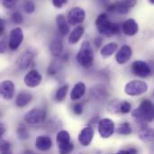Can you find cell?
<instances>
[{
	"label": "cell",
	"mask_w": 154,
	"mask_h": 154,
	"mask_svg": "<svg viewBox=\"0 0 154 154\" xmlns=\"http://www.w3.org/2000/svg\"><path fill=\"white\" fill-rule=\"evenodd\" d=\"M132 71L135 76L140 78H147L152 74V69L149 64L143 60H135L132 64Z\"/></svg>",
	"instance_id": "cell-8"
},
{
	"label": "cell",
	"mask_w": 154,
	"mask_h": 154,
	"mask_svg": "<svg viewBox=\"0 0 154 154\" xmlns=\"http://www.w3.org/2000/svg\"><path fill=\"white\" fill-rule=\"evenodd\" d=\"M132 55H133L132 48L128 45H123L117 51L116 60L119 64H125L131 59Z\"/></svg>",
	"instance_id": "cell-14"
},
{
	"label": "cell",
	"mask_w": 154,
	"mask_h": 154,
	"mask_svg": "<svg viewBox=\"0 0 154 154\" xmlns=\"http://www.w3.org/2000/svg\"><path fill=\"white\" fill-rule=\"evenodd\" d=\"M136 1L135 0H126V1H120V2H116L115 4H112L110 6H108V10L109 11H113L116 10V12L120 13V14H127L135 5H136Z\"/></svg>",
	"instance_id": "cell-10"
},
{
	"label": "cell",
	"mask_w": 154,
	"mask_h": 154,
	"mask_svg": "<svg viewBox=\"0 0 154 154\" xmlns=\"http://www.w3.org/2000/svg\"><path fill=\"white\" fill-rule=\"evenodd\" d=\"M139 26L136 21L133 18L127 19L124 22L122 25V31L127 36H134L138 32Z\"/></svg>",
	"instance_id": "cell-15"
},
{
	"label": "cell",
	"mask_w": 154,
	"mask_h": 154,
	"mask_svg": "<svg viewBox=\"0 0 154 154\" xmlns=\"http://www.w3.org/2000/svg\"><path fill=\"white\" fill-rule=\"evenodd\" d=\"M73 111L76 115L80 116L83 113V105L81 103H77L75 104V106H73Z\"/></svg>",
	"instance_id": "cell-33"
},
{
	"label": "cell",
	"mask_w": 154,
	"mask_h": 154,
	"mask_svg": "<svg viewBox=\"0 0 154 154\" xmlns=\"http://www.w3.org/2000/svg\"><path fill=\"white\" fill-rule=\"evenodd\" d=\"M73 150H74V144L72 143H69V144L60 148L59 152H60V154H70Z\"/></svg>",
	"instance_id": "cell-30"
},
{
	"label": "cell",
	"mask_w": 154,
	"mask_h": 154,
	"mask_svg": "<svg viewBox=\"0 0 154 154\" xmlns=\"http://www.w3.org/2000/svg\"><path fill=\"white\" fill-rule=\"evenodd\" d=\"M93 137H94V129L90 126H87L80 131L78 139L82 146L87 147L91 143Z\"/></svg>",
	"instance_id": "cell-13"
},
{
	"label": "cell",
	"mask_w": 154,
	"mask_h": 154,
	"mask_svg": "<svg viewBox=\"0 0 154 154\" xmlns=\"http://www.w3.org/2000/svg\"><path fill=\"white\" fill-rule=\"evenodd\" d=\"M85 92H86V85L83 82H78L74 86L73 89L71 90L70 99L73 101L79 100L85 95Z\"/></svg>",
	"instance_id": "cell-19"
},
{
	"label": "cell",
	"mask_w": 154,
	"mask_h": 154,
	"mask_svg": "<svg viewBox=\"0 0 154 154\" xmlns=\"http://www.w3.org/2000/svg\"><path fill=\"white\" fill-rule=\"evenodd\" d=\"M138 135L139 138L143 141V142H151L154 140V130L152 128L145 125H142V127L140 129V131L138 132Z\"/></svg>",
	"instance_id": "cell-18"
},
{
	"label": "cell",
	"mask_w": 154,
	"mask_h": 154,
	"mask_svg": "<svg viewBox=\"0 0 154 154\" xmlns=\"http://www.w3.org/2000/svg\"><path fill=\"white\" fill-rule=\"evenodd\" d=\"M84 31H85L84 27L80 26V25L77 26L75 29H73V31L71 32V33L69 34V43H70V44L78 43L84 33Z\"/></svg>",
	"instance_id": "cell-23"
},
{
	"label": "cell",
	"mask_w": 154,
	"mask_h": 154,
	"mask_svg": "<svg viewBox=\"0 0 154 154\" xmlns=\"http://www.w3.org/2000/svg\"><path fill=\"white\" fill-rule=\"evenodd\" d=\"M16 4V1L14 0H3L2 5L5 7V8H12L14 5Z\"/></svg>",
	"instance_id": "cell-35"
},
{
	"label": "cell",
	"mask_w": 154,
	"mask_h": 154,
	"mask_svg": "<svg viewBox=\"0 0 154 154\" xmlns=\"http://www.w3.org/2000/svg\"><path fill=\"white\" fill-rule=\"evenodd\" d=\"M86 17V12L83 8L76 6L71 8L69 13H68V22L71 24V25H77V24H80L81 23L84 22Z\"/></svg>",
	"instance_id": "cell-7"
},
{
	"label": "cell",
	"mask_w": 154,
	"mask_h": 154,
	"mask_svg": "<svg viewBox=\"0 0 154 154\" xmlns=\"http://www.w3.org/2000/svg\"><path fill=\"white\" fill-rule=\"evenodd\" d=\"M45 111L41 108H32L24 115V121L30 125H42L45 120Z\"/></svg>",
	"instance_id": "cell-5"
},
{
	"label": "cell",
	"mask_w": 154,
	"mask_h": 154,
	"mask_svg": "<svg viewBox=\"0 0 154 154\" xmlns=\"http://www.w3.org/2000/svg\"><path fill=\"white\" fill-rule=\"evenodd\" d=\"M56 143H57V145H58V148H61L67 144H69L70 143V135L69 134L65 131V130H62L60 132H59L57 134V136H56Z\"/></svg>",
	"instance_id": "cell-21"
},
{
	"label": "cell",
	"mask_w": 154,
	"mask_h": 154,
	"mask_svg": "<svg viewBox=\"0 0 154 154\" xmlns=\"http://www.w3.org/2000/svg\"><path fill=\"white\" fill-rule=\"evenodd\" d=\"M96 26L99 33L110 36L119 32V24L113 23L107 17L106 14H101L96 20Z\"/></svg>",
	"instance_id": "cell-2"
},
{
	"label": "cell",
	"mask_w": 154,
	"mask_h": 154,
	"mask_svg": "<svg viewBox=\"0 0 154 154\" xmlns=\"http://www.w3.org/2000/svg\"><path fill=\"white\" fill-rule=\"evenodd\" d=\"M50 50L53 56H55V57L60 56L63 50V44H62L61 39L55 38L50 44Z\"/></svg>",
	"instance_id": "cell-24"
},
{
	"label": "cell",
	"mask_w": 154,
	"mask_h": 154,
	"mask_svg": "<svg viewBox=\"0 0 154 154\" xmlns=\"http://www.w3.org/2000/svg\"><path fill=\"white\" fill-rule=\"evenodd\" d=\"M5 43L4 41H1V42H0V51L3 53V52H5Z\"/></svg>",
	"instance_id": "cell-39"
},
{
	"label": "cell",
	"mask_w": 154,
	"mask_h": 154,
	"mask_svg": "<svg viewBox=\"0 0 154 154\" xmlns=\"http://www.w3.org/2000/svg\"><path fill=\"white\" fill-rule=\"evenodd\" d=\"M35 146L41 152L49 151L52 146V141L49 136L40 135L35 140Z\"/></svg>",
	"instance_id": "cell-16"
},
{
	"label": "cell",
	"mask_w": 154,
	"mask_h": 154,
	"mask_svg": "<svg viewBox=\"0 0 154 154\" xmlns=\"http://www.w3.org/2000/svg\"><path fill=\"white\" fill-rule=\"evenodd\" d=\"M24 154H34L33 153V152H31V151H27V152H25V153Z\"/></svg>",
	"instance_id": "cell-43"
},
{
	"label": "cell",
	"mask_w": 154,
	"mask_h": 154,
	"mask_svg": "<svg viewBox=\"0 0 154 154\" xmlns=\"http://www.w3.org/2000/svg\"><path fill=\"white\" fill-rule=\"evenodd\" d=\"M117 48H118V44H117L116 42H109V43L106 44V45L101 49L100 53H101V55H102L104 58H107V57L111 56L112 54H114V53L116 51Z\"/></svg>",
	"instance_id": "cell-25"
},
{
	"label": "cell",
	"mask_w": 154,
	"mask_h": 154,
	"mask_svg": "<svg viewBox=\"0 0 154 154\" xmlns=\"http://www.w3.org/2000/svg\"><path fill=\"white\" fill-rule=\"evenodd\" d=\"M68 3L67 0H52V5L60 9L64 5H66Z\"/></svg>",
	"instance_id": "cell-34"
},
{
	"label": "cell",
	"mask_w": 154,
	"mask_h": 154,
	"mask_svg": "<svg viewBox=\"0 0 154 154\" xmlns=\"http://www.w3.org/2000/svg\"><path fill=\"white\" fill-rule=\"evenodd\" d=\"M94 42H95V45L98 48V47H100V46L102 45V43H103V39H102L101 37H97V38L94 40Z\"/></svg>",
	"instance_id": "cell-37"
},
{
	"label": "cell",
	"mask_w": 154,
	"mask_h": 154,
	"mask_svg": "<svg viewBox=\"0 0 154 154\" xmlns=\"http://www.w3.org/2000/svg\"><path fill=\"white\" fill-rule=\"evenodd\" d=\"M33 58H34V54H33L32 51H24V52L19 57V59H18V66H19V68H20L21 69H27V68L31 65V63H32Z\"/></svg>",
	"instance_id": "cell-17"
},
{
	"label": "cell",
	"mask_w": 154,
	"mask_h": 154,
	"mask_svg": "<svg viewBox=\"0 0 154 154\" xmlns=\"http://www.w3.org/2000/svg\"><path fill=\"white\" fill-rule=\"evenodd\" d=\"M5 132V126H4V125L1 124V125H0V137H2V136L4 135Z\"/></svg>",
	"instance_id": "cell-40"
},
{
	"label": "cell",
	"mask_w": 154,
	"mask_h": 154,
	"mask_svg": "<svg viewBox=\"0 0 154 154\" xmlns=\"http://www.w3.org/2000/svg\"><path fill=\"white\" fill-rule=\"evenodd\" d=\"M149 3H150V4H152V5H154V0H149Z\"/></svg>",
	"instance_id": "cell-45"
},
{
	"label": "cell",
	"mask_w": 154,
	"mask_h": 154,
	"mask_svg": "<svg viewBox=\"0 0 154 154\" xmlns=\"http://www.w3.org/2000/svg\"><path fill=\"white\" fill-rule=\"evenodd\" d=\"M116 154H130V152H129L128 150H121V151H119L118 152H116Z\"/></svg>",
	"instance_id": "cell-41"
},
{
	"label": "cell",
	"mask_w": 154,
	"mask_h": 154,
	"mask_svg": "<svg viewBox=\"0 0 154 154\" xmlns=\"http://www.w3.org/2000/svg\"><path fill=\"white\" fill-rule=\"evenodd\" d=\"M10 149V143H7L6 141H2L1 142V152H8Z\"/></svg>",
	"instance_id": "cell-36"
},
{
	"label": "cell",
	"mask_w": 154,
	"mask_h": 154,
	"mask_svg": "<svg viewBox=\"0 0 154 154\" xmlns=\"http://www.w3.org/2000/svg\"><path fill=\"white\" fill-rule=\"evenodd\" d=\"M56 23H57V26H58V30L62 36L67 35L69 31V24L67 23L65 16L63 14H58L56 16Z\"/></svg>",
	"instance_id": "cell-20"
},
{
	"label": "cell",
	"mask_w": 154,
	"mask_h": 154,
	"mask_svg": "<svg viewBox=\"0 0 154 154\" xmlns=\"http://www.w3.org/2000/svg\"><path fill=\"white\" fill-rule=\"evenodd\" d=\"M131 109H132V106L127 101H124L119 105V112L122 114H128L131 112Z\"/></svg>",
	"instance_id": "cell-29"
},
{
	"label": "cell",
	"mask_w": 154,
	"mask_h": 154,
	"mask_svg": "<svg viewBox=\"0 0 154 154\" xmlns=\"http://www.w3.org/2000/svg\"><path fill=\"white\" fill-rule=\"evenodd\" d=\"M128 151H129L130 154H137V150L134 149V148H131V149H129Z\"/></svg>",
	"instance_id": "cell-42"
},
{
	"label": "cell",
	"mask_w": 154,
	"mask_h": 154,
	"mask_svg": "<svg viewBox=\"0 0 154 154\" xmlns=\"http://www.w3.org/2000/svg\"><path fill=\"white\" fill-rule=\"evenodd\" d=\"M23 41V32L20 27H15L10 32L8 46L12 51H15L19 48Z\"/></svg>",
	"instance_id": "cell-9"
},
{
	"label": "cell",
	"mask_w": 154,
	"mask_h": 154,
	"mask_svg": "<svg viewBox=\"0 0 154 154\" xmlns=\"http://www.w3.org/2000/svg\"><path fill=\"white\" fill-rule=\"evenodd\" d=\"M76 59L77 61L84 68H89L92 66L94 62V52L88 41H84L82 42Z\"/></svg>",
	"instance_id": "cell-3"
},
{
	"label": "cell",
	"mask_w": 154,
	"mask_h": 154,
	"mask_svg": "<svg viewBox=\"0 0 154 154\" xmlns=\"http://www.w3.org/2000/svg\"><path fill=\"white\" fill-rule=\"evenodd\" d=\"M134 118L139 120L142 123L152 122L154 120V105L150 100H143L139 107L132 111Z\"/></svg>",
	"instance_id": "cell-1"
},
{
	"label": "cell",
	"mask_w": 154,
	"mask_h": 154,
	"mask_svg": "<svg viewBox=\"0 0 154 154\" xmlns=\"http://www.w3.org/2000/svg\"><path fill=\"white\" fill-rule=\"evenodd\" d=\"M15 86L11 80H4L0 85V94L5 100H10L14 97Z\"/></svg>",
	"instance_id": "cell-12"
},
{
	"label": "cell",
	"mask_w": 154,
	"mask_h": 154,
	"mask_svg": "<svg viewBox=\"0 0 154 154\" xmlns=\"http://www.w3.org/2000/svg\"><path fill=\"white\" fill-rule=\"evenodd\" d=\"M16 134L20 140H27L29 138V133H28L27 129L22 125L18 126V128L16 130Z\"/></svg>",
	"instance_id": "cell-28"
},
{
	"label": "cell",
	"mask_w": 154,
	"mask_h": 154,
	"mask_svg": "<svg viewBox=\"0 0 154 154\" xmlns=\"http://www.w3.org/2000/svg\"><path fill=\"white\" fill-rule=\"evenodd\" d=\"M148 84L142 80H132L126 83L125 92L130 97H138L145 94L148 91Z\"/></svg>",
	"instance_id": "cell-4"
},
{
	"label": "cell",
	"mask_w": 154,
	"mask_h": 154,
	"mask_svg": "<svg viewBox=\"0 0 154 154\" xmlns=\"http://www.w3.org/2000/svg\"><path fill=\"white\" fill-rule=\"evenodd\" d=\"M32 99V96L30 93L27 92H21L15 99V105L18 107H23L27 106Z\"/></svg>",
	"instance_id": "cell-22"
},
{
	"label": "cell",
	"mask_w": 154,
	"mask_h": 154,
	"mask_svg": "<svg viewBox=\"0 0 154 154\" xmlns=\"http://www.w3.org/2000/svg\"><path fill=\"white\" fill-rule=\"evenodd\" d=\"M11 19H12V21H13L14 23H17V24L22 23L23 21V17L22 14L19 13V12H14V13H13V14H12V16H11Z\"/></svg>",
	"instance_id": "cell-32"
},
{
	"label": "cell",
	"mask_w": 154,
	"mask_h": 154,
	"mask_svg": "<svg viewBox=\"0 0 154 154\" xmlns=\"http://www.w3.org/2000/svg\"><path fill=\"white\" fill-rule=\"evenodd\" d=\"M1 154H12V152L10 151H8V152H2Z\"/></svg>",
	"instance_id": "cell-44"
},
{
	"label": "cell",
	"mask_w": 154,
	"mask_h": 154,
	"mask_svg": "<svg viewBox=\"0 0 154 154\" xmlns=\"http://www.w3.org/2000/svg\"><path fill=\"white\" fill-rule=\"evenodd\" d=\"M116 131L115 123L109 118H104L99 121L98 123V133L99 135L104 138L107 139L111 137Z\"/></svg>",
	"instance_id": "cell-6"
},
{
	"label": "cell",
	"mask_w": 154,
	"mask_h": 154,
	"mask_svg": "<svg viewBox=\"0 0 154 154\" xmlns=\"http://www.w3.org/2000/svg\"><path fill=\"white\" fill-rule=\"evenodd\" d=\"M153 95H154V92H153Z\"/></svg>",
	"instance_id": "cell-46"
},
{
	"label": "cell",
	"mask_w": 154,
	"mask_h": 154,
	"mask_svg": "<svg viewBox=\"0 0 154 154\" xmlns=\"http://www.w3.org/2000/svg\"><path fill=\"white\" fill-rule=\"evenodd\" d=\"M132 127L130 125L129 123H123V124H120L117 128H116V133L119 134H122V135H129L132 134Z\"/></svg>",
	"instance_id": "cell-27"
},
{
	"label": "cell",
	"mask_w": 154,
	"mask_h": 154,
	"mask_svg": "<svg viewBox=\"0 0 154 154\" xmlns=\"http://www.w3.org/2000/svg\"><path fill=\"white\" fill-rule=\"evenodd\" d=\"M42 80V75L39 73L38 70L36 69H32L30 70L24 77V84L31 88H34L36 87H38L41 82Z\"/></svg>",
	"instance_id": "cell-11"
},
{
	"label": "cell",
	"mask_w": 154,
	"mask_h": 154,
	"mask_svg": "<svg viewBox=\"0 0 154 154\" xmlns=\"http://www.w3.org/2000/svg\"><path fill=\"white\" fill-rule=\"evenodd\" d=\"M68 90H69V85H68V84H64V85H62L61 87H60L59 89H58L57 92H56V95H55L56 100L59 101V102L63 101L64 98H65L66 96H67Z\"/></svg>",
	"instance_id": "cell-26"
},
{
	"label": "cell",
	"mask_w": 154,
	"mask_h": 154,
	"mask_svg": "<svg viewBox=\"0 0 154 154\" xmlns=\"http://www.w3.org/2000/svg\"><path fill=\"white\" fill-rule=\"evenodd\" d=\"M23 9H24V11H25V13H27V14H32V13H33L34 10H35V5H34V3L32 2V1H27V2H25L24 5H23Z\"/></svg>",
	"instance_id": "cell-31"
},
{
	"label": "cell",
	"mask_w": 154,
	"mask_h": 154,
	"mask_svg": "<svg viewBox=\"0 0 154 154\" xmlns=\"http://www.w3.org/2000/svg\"><path fill=\"white\" fill-rule=\"evenodd\" d=\"M5 30V21L3 19L0 20V33H3Z\"/></svg>",
	"instance_id": "cell-38"
}]
</instances>
